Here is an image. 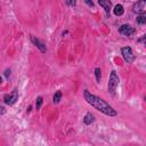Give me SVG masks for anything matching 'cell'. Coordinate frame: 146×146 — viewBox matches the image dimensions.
Masks as SVG:
<instances>
[{
    "label": "cell",
    "mask_w": 146,
    "mask_h": 146,
    "mask_svg": "<svg viewBox=\"0 0 146 146\" xmlns=\"http://www.w3.org/2000/svg\"><path fill=\"white\" fill-rule=\"evenodd\" d=\"M1 81H2V79H1V76H0V83H1Z\"/></svg>",
    "instance_id": "cell-19"
},
{
    "label": "cell",
    "mask_w": 146,
    "mask_h": 146,
    "mask_svg": "<svg viewBox=\"0 0 146 146\" xmlns=\"http://www.w3.org/2000/svg\"><path fill=\"white\" fill-rule=\"evenodd\" d=\"M137 23L140 24V25L146 24V16H145L144 14H143V15H139V16L137 17Z\"/></svg>",
    "instance_id": "cell-12"
},
{
    "label": "cell",
    "mask_w": 146,
    "mask_h": 146,
    "mask_svg": "<svg viewBox=\"0 0 146 146\" xmlns=\"http://www.w3.org/2000/svg\"><path fill=\"white\" fill-rule=\"evenodd\" d=\"M119 82H120V79H119L116 72L112 71L111 74H110V79H108V91L112 95H114V92H115V90L119 86Z\"/></svg>",
    "instance_id": "cell-2"
},
{
    "label": "cell",
    "mask_w": 146,
    "mask_h": 146,
    "mask_svg": "<svg viewBox=\"0 0 146 146\" xmlns=\"http://www.w3.org/2000/svg\"><path fill=\"white\" fill-rule=\"evenodd\" d=\"M41 105H42V97L40 96V97L36 98V102H35V107H36V110H39V108L41 107Z\"/></svg>",
    "instance_id": "cell-14"
},
{
    "label": "cell",
    "mask_w": 146,
    "mask_h": 146,
    "mask_svg": "<svg viewBox=\"0 0 146 146\" xmlns=\"http://www.w3.org/2000/svg\"><path fill=\"white\" fill-rule=\"evenodd\" d=\"M132 11L136 13V14L143 15L146 11V0H139V1H137L133 5V7H132Z\"/></svg>",
    "instance_id": "cell-5"
},
{
    "label": "cell",
    "mask_w": 146,
    "mask_h": 146,
    "mask_svg": "<svg viewBox=\"0 0 146 146\" xmlns=\"http://www.w3.org/2000/svg\"><path fill=\"white\" fill-rule=\"evenodd\" d=\"M95 75H96V80L99 82L100 81V78H102V71L99 67H96L95 68Z\"/></svg>",
    "instance_id": "cell-13"
},
{
    "label": "cell",
    "mask_w": 146,
    "mask_h": 146,
    "mask_svg": "<svg viewBox=\"0 0 146 146\" xmlns=\"http://www.w3.org/2000/svg\"><path fill=\"white\" fill-rule=\"evenodd\" d=\"M113 13H114L115 16H122V15L124 14V8H123V6H122V5H116V6L114 7V9H113Z\"/></svg>",
    "instance_id": "cell-9"
},
{
    "label": "cell",
    "mask_w": 146,
    "mask_h": 146,
    "mask_svg": "<svg viewBox=\"0 0 146 146\" xmlns=\"http://www.w3.org/2000/svg\"><path fill=\"white\" fill-rule=\"evenodd\" d=\"M84 2H86L89 7H94V2H92V0H84Z\"/></svg>",
    "instance_id": "cell-15"
},
{
    "label": "cell",
    "mask_w": 146,
    "mask_h": 146,
    "mask_svg": "<svg viewBox=\"0 0 146 146\" xmlns=\"http://www.w3.org/2000/svg\"><path fill=\"white\" fill-rule=\"evenodd\" d=\"M95 121V116L91 114V113H87L86 115H84V117H83V122H84V124H91L92 122Z\"/></svg>",
    "instance_id": "cell-10"
},
{
    "label": "cell",
    "mask_w": 146,
    "mask_h": 146,
    "mask_svg": "<svg viewBox=\"0 0 146 146\" xmlns=\"http://www.w3.org/2000/svg\"><path fill=\"white\" fill-rule=\"evenodd\" d=\"M83 98H84V100H86L89 105H91L95 110L99 111L100 113H103V114H105V115H107V116H115V115L117 114L116 111H115L108 103H106L103 98H100V97H98V96L91 94V92L88 91V90H84V91H83Z\"/></svg>",
    "instance_id": "cell-1"
},
{
    "label": "cell",
    "mask_w": 146,
    "mask_h": 146,
    "mask_svg": "<svg viewBox=\"0 0 146 146\" xmlns=\"http://www.w3.org/2000/svg\"><path fill=\"white\" fill-rule=\"evenodd\" d=\"M119 32H120L121 34H123V35L129 36V35H131V34L135 33V29H133L131 25H129V24H123V25H121V27L119 29Z\"/></svg>",
    "instance_id": "cell-6"
},
{
    "label": "cell",
    "mask_w": 146,
    "mask_h": 146,
    "mask_svg": "<svg viewBox=\"0 0 146 146\" xmlns=\"http://www.w3.org/2000/svg\"><path fill=\"white\" fill-rule=\"evenodd\" d=\"M121 54H122L123 59H124L128 64L133 63V60H135V55H133L132 49H131L130 47H123V48L121 49Z\"/></svg>",
    "instance_id": "cell-3"
},
{
    "label": "cell",
    "mask_w": 146,
    "mask_h": 146,
    "mask_svg": "<svg viewBox=\"0 0 146 146\" xmlns=\"http://www.w3.org/2000/svg\"><path fill=\"white\" fill-rule=\"evenodd\" d=\"M18 99V91L17 89H14L11 94H6L3 96V102L7 105H14Z\"/></svg>",
    "instance_id": "cell-4"
},
{
    "label": "cell",
    "mask_w": 146,
    "mask_h": 146,
    "mask_svg": "<svg viewBox=\"0 0 146 146\" xmlns=\"http://www.w3.org/2000/svg\"><path fill=\"white\" fill-rule=\"evenodd\" d=\"M31 41H32V43H33L34 46H36V48L40 49L41 52H46L47 48H46V46H44L43 42H41V41H40L39 39H36L35 36H31Z\"/></svg>",
    "instance_id": "cell-8"
},
{
    "label": "cell",
    "mask_w": 146,
    "mask_h": 146,
    "mask_svg": "<svg viewBox=\"0 0 146 146\" xmlns=\"http://www.w3.org/2000/svg\"><path fill=\"white\" fill-rule=\"evenodd\" d=\"M60 98H62V92L58 90V91L55 92V95H54V97H52V102H54V104H58V103L60 102Z\"/></svg>",
    "instance_id": "cell-11"
},
{
    "label": "cell",
    "mask_w": 146,
    "mask_h": 146,
    "mask_svg": "<svg viewBox=\"0 0 146 146\" xmlns=\"http://www.w3.org/2000/svg\"><path fill=\"white\" fill-rule=\"evenodd\" d=\"M5 75L8 78V76L10 75V70H6V71H5Z\"/></svg>",
    "instance_id": "cell-18"
},
{
    "label": "cell",
    "mask_w": 146,
    "mask_h": 146,
    "mask_svg": "<svg viewBox=\"0 0 146 146\" xmlns=\"http://www.w3.org/2000/svg\"><path fill=\"white\" fill-rule=\"evenodd\" d=\"M98 3L100 7H103L105 9V13L107 16H110L111 10H112V2L111 0H98Z\"/></svg>",
    "instance_id": "cell-7"
},
{
    "label": "cell",
    "mask_w": 146,
    "mask_h": 146,
    "mask_svg": "<svg viewBox=\"0 0 146 146\" xmlns=\"http://www.w3.org/2000/svg\"><path fill=\"white\" fill-rule=\"evenodd\" d=\"M5 113H6V108L2 107V106H0V115H2V114H5Z\"/></svg>",
    "instance_id": "cell-17"
},
{
    "label": "cell",
    "mask_w": 146,
    "mask_h": 146,
    "mask_svg": "<svg viewBox=\"0 0 146 146\" xmlns=\"http://www.w3.org/2000/svg\"><path fill=\"white\" fill-rule=\"evenodd\" d=\"M65 2H66V3L68 5V6H71V5H73V6H74V5H75L74 0H65Z\"/></svg>",
    "instance_id": "cell-16"
}]
</instances>
